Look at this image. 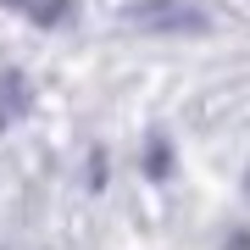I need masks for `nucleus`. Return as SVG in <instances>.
I'll return each mask as SVG.
<instances>
[{"label":"nucleus","instance_id":"2","mask_svg":"<svg viewBox=\"0 0 250 250\" xmlns=\"http://www.w3.org/2000/svg\"><path fill=\"white\" fill-rule=\"evenodd\" d=\"M28 106H34V100H28V78L22 72H6V78H0V128H11Z\"/></svg>","mask_w":250,"mask_h":250},{"label":"nucleus","instance_id":"1","mask_svg":"<svg viewBox=\"0 0 250 250\" xmlns=\"http://www.w3.org/2000/svg\"><path fill=\"white\" fill-rule=\"evenodd\" d=\"M123 22L145 28V34H206V22L195 6H184V0H134V6L123 11Z\"/></svg>","mask_w":250,"mask_h":250},{"label":"nucleus","instance_id":"3","mask_svg":"<svg viewBox=\"0 0 250 250\" xmlns=\"http://www.w3.org/2000/svg\"><path fill=\"white\" fill-rule=\"evenodd\" d=\"M6 6H17L34 22H67L72 17V0H6Z\"/></svg>","mask_w":250,"mask_h":250}]
</instances>
